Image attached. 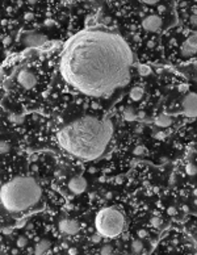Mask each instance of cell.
<instances>
[{
	"mask_svg": "<svg viewBox=\"0 0 197 255\" xmlns=\"http://www.w3.org/2000/svg\"><path fill=\"white\" fill-rule=\"evenodd\" d=\"M100 255H113V248L111 245H104L100 250Z\"/></svg>",
	"mask_w": 197,
	"mask_h": 255,
	"instance_id": "ffe728a7",
	"label": "cell"
},
{
	"mask_svg": "<svg viewBox=\"0 0 197 255\" xmlns=\"http://www.w3.org/2000/svg\"><path fill=\"white\" fill-rule=\"evenodd\" d=\"M197 53V32H193L188 36L181 46V54L184 57H189Z\"/></svg>",
	"mask_w": 197,
	"mask_h": 255,
	"instance_id": "9c48e42d",
	"label": "cell"
},
{
	"mask_svg": "<svg viewBox=\"0 0 197 255\" xmlns=\"http://www.w3.org/2000/svg\"><path fill=\"white\" fill-rule=\"evenodd\" d=\"M9 41H11V38H9V37H7V38H5V40H4V42H5V43H9Z\"/></svg>",
	"mask_w": 197,
	"mask_h": 255,
	"instance_id": "d590c367",
	"label": "cell"
},
{
	"mask_svg": "<svg viewBox=\"0 0 197 255\" xmlns=\"http://www.w3.org/2000/svg\"><path fill=\"white\" fill-rule=\"evenodd\" d=\"M133 62L131 49L117 32L90 28L67 42L59 71L75 91L101 98L128 84Z\"/></svg>",
	"mask_w": 197,
	"mask_h": 255,
	"instance_id": "6da1fadb",
	"label": "cell"
},
{
	"mask_svg": "<svg viewBox=\"0 0 197 255\" xmlns=\"http://www.w3.org/2000/svg\"><path fill=\"white\" fill-rule=\"evenodd\" d=\"M189 21H190V24H192V25L197 27V15H190Z\"/></svg>",
	"mask_w": 197,
	"mask_h": 255,
	"instance_id": "83f0119b",
	"label": "cell"
},
{
	"mask_svg": "<svg viewBox=\"0 0 197 255\" xmlns=\"http://www.w3.org/2000/svg\"><path fill=\"white\" fill-rule=\"evenodd\" d=\"M155 137H156V138H159V139H162V138L166 137V134H164V133H158V134H156Z\"/></svg>",
	"mask_w": 197,
	"mask_h": 255,
	"instance_id": "836d02e7",
	"label": "cell"
},
{
	"mask_svg": "<svg viewBox=\"0 0 197 255\" xmlns=\"http://www.w3.org/2000/svg\"><path fill=\"white\" fill-rule=\"evenodd\" d=\"M138 72L141 74L142 76H146V75H149L151 72V70L149 66H145V65H139L138 66Z\"/></svg>",
	"mask_w": 197,
	"mask_h": 255,
	"instance_id": "44dd1931",
	"label": "cell"
},
{
	"mask_svg": "<svg viewBox=\"0 0 197 255\" xmlns=\"http://www.w3.org/2000/svg\"><path fill=\"white\" fill-rule=\"evenodd\" d=\"M122 180H124V178H122V176H117V178H116V183H117V184L122 183Z\"/></svg>",
	"mask_w": 197,
	"mask_h": 255,
	"instance_id": "e575fe53",
	"label": "cell"
},
{
	"mask_svg": "<svg viewBox=\"0 0 197 255\" xmlns=\"http://www.w3.org/2000/svg\"><path fill=\"white\" fill-rule=\"evenodd\" d=\"M9 120H11L13 124H21V122H22V117L16 116V114H12V116L9 117Z\"/></svg>",
	"mask_w": 197,
	"mask_h": 255,
	"instance_id": "cb8c5ba5",
	"label": "cell"
},
{
	"mask_svg": "<svg viewBox=\"0 0 197 255\" xmlns=\"http://www.w3.org/2000/svg\"><path fill=\"white\" fill-rule=\"evenodd\" d=\"M95 228L103 238H116L124 232L125 217L118 209L105 207L95 217Z\"/></svg>",
	"mask_w": 197,
	"mask_h": 255,
	"instance_id": "277c9868",
	"label": "cell"
},
{
	"mask_svg": "<svg viewBox=\"0 0 197 255\" xmlns=\"http://www.w3.org/2000/svg\"><path fill=\"white\" fill-rule=\"evenodd\" d=\"M33 18V13H27L25 15V20H32Z\"/></svg>",
	"mask_w": 197,
	"mask_h": 255,
	"instance_id": "d6a6232c",
	"label": "cell"
},
{
	"mask_svg": "<svg viewBox=\"0 0 197 255\" xmlns=\"http://www.w3.org/2000/svg\"><path fill=\"white\" fill-rule=\"evenodd\" d=\"M179 91H180V92H187V91H188V84H181V86H179Z\"/></svg>",
	"mask_w": 197,
	"mask_h": 255,
	"instance_id": "f546056e",
	"label": "cell"
},
{
	"mask_svg": "<svg viewBox=\"0 0 197 255\" xmlns=\"http://www.w3.org/2000/svg\"><path fill=\"white\" fill-rule=\"evenodd\" d=\"M25 225H27V218H22V220H20V221H17L16 228L20 229V228H22V226H25Z\"/></svg>",
	"mask_w": 197,
	"mask_h": 255,
	"instance_id": "4316f807",
	"label": "cell"
},
{
	"mask_svg": "<svg viewBox=\"0 0 197 255\" xmlns=\"http://www.w3.org/2000/svg\"><path fill=\"white\" fill-rule=\"evenodd\" d=\"M17 83L21 87L27 88V90H30V88H33L37 84V78L32 71H29L27 68H22L17 74Z\"/></svg>",
	"mask_w": 197,
	"mask_h": 255,
	"instance_id": "52a82bcc",
	"label": "cell"
},
{
	"mask_svg": "<svg viewBox=\"0 0 197 255\" xmlns=\"http://www.w3.org/2000/svg\"><path fill=\"white\" fill-rule=\"evenodd\" d=\"M11 150V145L8 141H5V139H3L2 142H0V152L2 154H7V152Z\"/></svg>",
	"mask_w": 197,
	"mask_h": 255,
	"instance_id": "d6986e66",
	"label": "cell"
},
{
	"mask_svg": "<svg viewBox=\"0 0 197 255\" xmlns=\"http://www.w3.org/2000/svg\"><path fill=\"white\" fill-rule=\"evenodd\" d=\"M68 189L71 191L74 195H80L83 193L84 191L87 189V180L84 179L83 176L76 175L74 178H71L68 182Z\"/></svg>",
	"mask_w": 197,
	"mask_h": 255,
	"instance_id": "30bf717a",
	"label": "cell"
},
{
	"mask_svg": "<svg viewBox=\"0 0 197 255\" xmlns=\"http://www.w3.org/2000/svg\"><path fill=\"white\" fill-rule=\"evenodd\" d=\"M59 230L62 233H65L67 235H75L78 234L79 230H80V225L78 221H75L72 218H63L59 221Z\"/></svg>",
	"mask_w": 197,
	"mask_h": 255,
	"instance_id": "ba28073f",
	"label": "cell"
},
{
	"mask_svg": "<svg viewBox=\"0 0 197 255\" xmlns=\"http://www.w3.org/2000/svg\"><path fill=\"white\" fill-rule=\"evenodd\" d=\"M47 41V38L38 33V32H28V33H24L21 36V42L22 45L28 46V48H38V46H42L43 43Z\"/></svg>",
	"mask_w": 197,
	"mask_h": 255,
	"instance_id": "8992f818",
	"label": "cell"
},
{
	"mask_svg": "<svg viewBox=\"0 0 197 255\" xmlns=\"http://www.w3.org/2000/svg\"><path fill=\"white\" fill-rule=\"evenodd\" d=\"M68 254L70 255H76L78 254V250H76V248H68Z\"/></svg>",
	"mask_w": 197,
	"mask_h": 255,
	"instance_id": "4dcf8cb0",
	"label": "cell"
},
{
	"mask_svg": "<svg viewBox=\"0 0 197 255\" xmlns=\"http://www.w3.org/2000/svg\"><path fill=\"white\" fill-rule=\"evenodd\" d=\"M143 88L142 87H133L131 90H130V93H129V96L131 100H134V101H138V100H141L143 98Z\"/></svg>",
	"mask_w": 197,
	"mask_h": 255,
	"instance_id": "5bb4252c",
	"label": "cell"
},
{
	"mask_svg": "<svg viewBox=\"0 0 197 255\" xmlns=\"http://www.w3.org/2000/svg\"><path fill=\"white\" fill-rule=\"evenodd\" d=\"M41 197L42 188L32 176H16L0 189L2 207L9 213H21L33 208Z\"/></svg>",
	"mask_w": 197,
	"mask_h": 255,
	"instance_id": "3957f363",
	"label": "cell"
},
{
	"mask_svg": "<svg viewBox=\"0 0 197 255\" xmlns=\"http://www.w3.org/2000/svg\"><path fill=\"white\" fill-rule=\"evenodd\" d=\"M122 117L125 121H134L137 120V113L134 112V109L133 108H125L124 109V113H122Z\"/></svg>",
	"mask_w": 197,
	"mask_h": 255,
	"instance_id": "9a60e30c",
	"label": "cell"
},
{
	"mask_svg": "<svg viewBox=\"0 0 197 255\" xmlns=\"http://www.w3.org/2000/svg\"><path fill=\"white\" fill-rule=\"evenodd\" d=\"M167 213H168L170 216H175V214L177 213V210H176V208H174V207H170V208L167 209Z\"/></svg>",
	"mask_w": 197,
	"mask_h": 255,
	"instance_id": "f1b7e54d",
	"label": "cell"
},
{
	"mask_svg": "<svg viewBox=\"0 0 197 255\" xmlns=\"http://www.w3.org/2000/svg\"><path fill=\"white\" fill-rule=\"evenodd\" d=\"M185 172H187L188 175H190V176L196 175V174H197V166H196L195 163H188V164L185 166Z\"/></svg>",
	"mask_w": 197,
	"mask_h": 255,
	"instance_id": "ac0fdd59",
	"label": "cell"
},
{
	"mask_svg": "<svg viewBox=\"0 0 197 255\" xmlns=\"http://www.w3.org/2000/svg\"><path fill=\"white\" fill-rule=\"evenodd\" d=\"M145 154H146V148L145 146L139 145L134 149V155H145Z\"/></svg>",
	"mask_w": 197,
	"mask_h": 255,
	"instance_id": "603a6c76",
	"label": "cell"
},
{
	"mask_svg": "<svg viewBox=\"0 0 197 255\" xmlns=\"http://www.w3.org/2000/svg\"><path fill=\"white\" fill-rule=\"evenodd\" d=\"M162 27V18L158 15H150L143 18L142 21V28L146 32H156Z\"/></svg>",
	"mask_w": 197,
	"mask_h": 255,
	"instance_id": "8fae6325",
	"label": "cell"
},
{
	"mask_svg": "<svg viewBox=\"0 0 197 255\" xmlns=\"http://www.w3.org/2000/svg\"><path fill=\"white\" fill-rule=\"evenodd\" d=\"M131 250L134 251L135 254L141 252L143 250V242L141 239H134V241L131 242Z\"/></svg>",
	"mask_w": 197,
	"mask_h": 255,
	"instance_id": "2e32d148",
	"label": "cell"
},
{
	"mask_svg": "<svg viewBox=\"0 0 197 255\" xmlns=\"http://www.w3.org/2000/svg\"><path fill=\"white\" fill-rule=\"evenodd\" d=\"M143 3H146V4H156L158 0H152V2H151V0H145Z\"/></svg>",
	"mask_w": 197,
	"mask_h": 255,
	"instance_id": "1f68e13d",
	"label": "cell"
},
{
	"mask_svg": "<svg viewBox=\"0 0 197 255\" xmlns=\"http://www.w3.org/2000/svg\"><path fill=\"white\" fill-rule=\"evenodd\" d=\"M150 224H151L152 228L159 229V228H162V225H163V220H162L160 217H158V216H155V217H151V218H150Z\"/></svg>",
	"mask_w": 197,
	"mask_h": 255,
	"instance_id": "e0dca14e",
	"label": "cell"
},
{
	"mask_svg": "<svg viewBox=\"0 0 197 255\" xmlns=\"http://www.w3.org/2000/svg\"><path fill=\"white\" fill-rule=\"evenodd\" d=\"M50 246H52L50 241H47V239H41V241L36 245V247H34V254H36V255H43V254H45V252L49 250V248H50Z\"/></svg>",
	"mask_w": 197,
	"mask_h": 255,
	"instance_id": "4fadbf2b",
	"label": "cell"
},
{
	"mask_svg": "<svg viewBox=\"0 0 197 255\" xmlns=\"http://www.w3.org/2000/svg\"><path fill=\"white\" fill-rule=\"evenodd\" d=\"M147 235H149V233H147L146 229H139V230H138V237L139 238H146Z\"/></svg>",
	"mask_w": 197,
	"mask_h": 255,
	"instance_id": "d4e9b609",
	"label": "cell"
},
{
	"mask_svg": "<svg viewBox=\"0 0 197 255\" xmlns=\"http://www.w3.org/2000/svg\"><path fill=\"white\" fill-rule=\"evenodd\" d=\"M101 238H103V237H101V235H100L99 233H96V234H93V235H92V237H91V239H92V242H93V243H99V242L101 241Z\"/></svg>",
	"mask_w": 197,
	"mask_h": 255,
	"instance_id": "484cf974",
	"label": "cell"
},
{
	"mask_svg": "<svg viewBox=\"0 0 197 255\" xmlns=\"http://www.w3.org/2000/svg\"><path fill=\"white\" fill-rule=\"evenodd\" d=\"M171 124H172V118L166 113H162L155 118V125L159 128H168L171 126Z\"/></svg>",
	"mask_w": 197,
	"mask_h": 255,
	"instance_id": "7c38bea8",
	"label": "cell"
},
{
	"mask_svg": "<svg viewBox=\"0 0 197 255\" xmlns=\"http://www.w3.org/2000/svg\"><path fill=\"white\" fill-rule=\"evenodd\" d=\"M183 108V114L185 117H197V93L189 92L185 95V98L183 99L181 103Z\"/></svg>",
	"mask_w": 197,
	"mask_h": 255,
	"instance_id": "5b68a950",
	"label": "cell"
},
{
	"mask_svg": "<svg viewBox=\"0 0 197 255\" xmlns=\"http://www.w3.org/2000/svg\"><path fill=\"white\" fill-rule=\"evenodd\" d=\"M16 245H17V247L24 248L25 246L28 245V239H27V237H18L17 241H16Z\"/></svg>",
	"mask_w": 197,
	"mask_h": 255,
	"instance_id": "7402d4cb",
	"label": "cell"
},
{
	"mask_svg": "<svg viewBox=\"0 0 197 255\" xmlns=\"http://www.w3.org/2000/svg\"><path fill=\"white\" fill-rule=\"evenodd\" d=\"M113 136L108 118L83 116L70 121L58 132V143L68 154L83 161H93L105 152Z\"/></svg>",
	"mask_w": 197,
	"mask_h": 255,
	"instance_id": "7a4b0ae2",
	"label": "cell"
}]
</instances>
